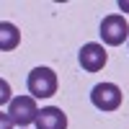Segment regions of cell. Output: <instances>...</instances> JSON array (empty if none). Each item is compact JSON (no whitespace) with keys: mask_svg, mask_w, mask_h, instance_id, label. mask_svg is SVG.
Masks as SVG:
<instances>
[{"mask_svg":"<svg viewBox=\"0 0 129 129\" xmlns=\"http://www.w3.org/2000/svg\"><path fill=\"white\" fill-rule=\"evenodd\" d=\"M28 93L31 98H52V95L57 93V72L52 67H34L28 72Z\"/></svg>","mask_w":129,"mask_h":129,"instance_id":"1","label":"cell"},{"mask_svg":"<svg viewBox=\"0 0 129 129\" xmlns=\"http://www.w3.org/2000/svg\"><path fill=\"white\" fill-rule=\"evenodd\" d=\"M8 116L13 121V126L28 129V124H34L36 116H39V106H36V101L31 95H16L8 103Z\"/></svg>","mask_w":129,"mask_h":129,"instance_id":"2","label":"cell"},{"mask_svg":"<svg viewBox=\"0 0 129 129\" xmlns=\"http://www.w3.org/2000/svg\"><path fill=\"white\" fill-rule=\"evenodd\" d=\"M98 34L103 39V44L119 47V44H124L129 39V23H126V18L121 13H111V16H106L101 21V31Z\"/></svg>","mask_w":129,"mask_h":129,"instance_id":"3","label":"cell"},{"mask_svg":"<svg viewBox=\"0 0 129 129\" xmlns=\"http://www.w3.org/2000/svg\"><path fill=\"white\" fill-rule=\"evenodd\" d=\"M90 103L98 111H116L121 106V88L116 83H98V85H93Z\"/></svg>","mask_w":129,"mask_h":129,"instance_id":"4","label":"cell"},{"mask_svg":"<svg viewBox=\"0 0 129 129\" xmlns=\"http://www.w3.org/2000/svg\"><path fill=\"white\" fill-rule=\"evenodd\" d=\"M78 62L85 72H98L106 67V62H109V52L103 49V44H95V41H88V44H83L80 52H78Z\"/></svg>","mask_w":129,"mask_h":129,"instance_id":"5","label":"cell"},{"mask_svg":"<svg viewBox=\"0 0 129 129\" xmlns=\"http://www.w3.org/2000/svg\"><path fill=\"white\" fill-rule=\"evenodd\" d=\"M36 129H67V114L59 106H47L36 116Z\"/></svg>","mask_w":129,"mask_h":129,"instance_id":"6","label":"cell"},{"mask_svg":"<svg viewBox=\"0 0 129 129\" xmlns=\"http://www.w3.org/2000/svg\"><path fill=\"white\" fill-rule=\"evenodd\" d=\"M21 44V31L10 21H0V52H13Z\"/></svg>","mask_w":129,"mask_h":129,"instance_id":"7","label":"cell"},{"mask_svg":"<svg viewBox=\"0 0 129 129\" xmlns=\"http://www.w3.org/2000/svg\"><path fill=\"white\" fill-rule=\"evenodd\" d=\"M10 98H13V90H10V83L0 78V106H3V103H10Z\"/></svg>","mask_w":129,"mask_h":129,"instance_id":"8","label":"cell"},{"mask_svg":"<svg viewBox=\"0 0 129 129\" xmlns=\"http://www.w3.org/2000/svg\"><path fill=\"white\" fill-rule=\"evenodd\" d=\"M0 129H13V121H10V116L0 111Z\"/></svg>","mask_w":129,"mask_h":129,"instance_id":"9","label":"cell"},{"mask_svg":"<svg viewBox=\"0 0 129 129\" xmlns=\"http://www.w3.org/2000/svg\"><path fill=\"white\" fill-rule=\"evenodd\" d=\"M119 8H121V10H126V13H129V3H126V0H119Z\"/></svg>","mask_w":129,"mask_h":129,"instance_id":"10","label":"cell"}]
</instances>
